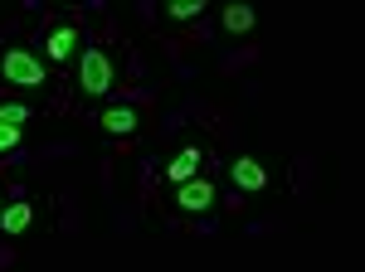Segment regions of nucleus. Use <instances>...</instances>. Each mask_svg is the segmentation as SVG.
Listing matches in <instances>:
<instances>
[{"instance_id":"f257e3e1","label":"nucleus","mask_w":365,"mask_h":272,"mask_svg":"<svg viewBox=\"0 0 365 272\" xmlns=\"http://www.w3.org/2000/svg\"><path fill=\"white\" fill-rule=\"evenodd\" d=\"M0 73H5V83H15V88H44V63L29 54V49H5L0 54Z\"/></svg>"},{"instance_id":"f03ea898","label":"nucleus","mask_w":365,"mask_h":272,"mask_svg":"<svg viewBox=\"0 0 365 272\" xmlns=\"http://www.w3.org/2000/svg\"><path fill=\"white\" fill-rule=\"evenodd\" d=\"M78 83H83L88 98H103V93H108V88L117 83L113 58L103 54V49H83V58H78Z\"/></svg>"},{"instance_id":"7ed1b4c3","label":"nucleus","mask_w":365,"mask_h":272,"mask_svg":"<svg viewBox=\"0 0 365 272\" xmlns=\"http://www.w3.org/2000/svg\"><path fill=\"white\" fill-rule=\"evenodd\" d=\"M229 180L239 190H268V165L253 156H239V161H229Z\"/></svg>"},{"instance_id":"20e7f679","label":"nucleus","mask_w":365,"mask_h":272,"mask_svg":"<svg viewBox=\"0 0 365 272\" xmlns=\"http://www.w3.org/2000/svg\"><path fill=\"white\" fill-rule=\"evenodd\" d=\"M175 204H180L185 214H205V209L215 204V185H210V180H185V185L175 190Z\"/></svg>"},{"instance_id":"39448f33","label":"nucleus","mask_w":365,"mask_h":272,"mask_svg":"<svg viewBox=\"0 0 365 272\" xmlns=\"http://www.w3.org/2000/svg\"><path fill=\"white\" fill-rule=\"evenodd\" d=\"M200 161H205V151H200V146H185V151H180V156H175V161L166 165V175L175 180V185H185V180H195Z\"/></svg>"},{"instance_id":"423d86ee","label":"nucleus","mask_w":365,"mask_h":272,"mask_svg":"<svg viewBox=\"0 0 365 272\" xmlns=\"http://www.w3.org/2000/svg\"><path fill=\"white\" fill-rule=\"evenodd\" d=\"M29 219H34V204H29V199H15V204L0 209V229H5V234H25Z\"/></svg>"},{"instance_id":"0eeeda50","label":"nucleus","mask_w":365,"mask_h":272,"mask_svg":"<svg viewBox=\"0 0 365 272\" xmlns=\"http://www.w3.org/2000/svg\"><path fill=\"white\" fill-rule=\"evenodd\" d=\"M73 44H78V29H73V25H58L54 34H49V44H44V54L54 58V63H63V58H73Z\"/></svg>"},{"instance_id":"6e6552de","label":"nucleus","mask_w":365,"mask_h":272,"mask_svg":"<svg viewBox=\"0 0 365 272\" xmlns=\"http://www.w3.org/2000/svg\"><path fill=\"white\" fill-rule=\"evenodd\" d=\"M220 20H225L229 34H249V29L258 25V10H253V5H239V0H234V5H225V15H220Z\"/></svg>"},{"instance_id":"1a4fd4ad","label":"nucleus","mask_w":365,"mask_h":272,"mask_svg":"<svg viewBox=\"0 0 365 272\" xmlns=\"http://www.w3.org/2000/svg\"><path fill=\"white\" fill-rule=\"evenodd\" d=\"M103 132L108 136H132L137 132V112L132 108H108L103 112Z\"/></svg>"},{"instance_id":"9d476101","label":"nucleus","mask_w":365,"mask_h":272,"mask_svg":"<svg viewBox=\"0 0 365 272\" xmlns=\"http://www.w3.org/2000/svg\"><path fill=\"white\" fill-rule=\"evenodd\" d=\"M20 122H29L25 103H0V127H20Z\"/></svg>"},{"instance_id":"9b49d317","label":"nucleus","mask_w":365,"mask_h":272,"mask_svg":"<svg viewBox=\"0 0 365 272\" xmlns=\"http://www.w3.org/2000/svg\"><path fill=\"white\" fill-rule=\"evenodd\" d=\"M166 10H170V20H195L200 10H205V0H170Z\"/></svg>"},{"instance_id":"f8f14e48","label":"nucleus","mask_w":365,"mask_h":272,"mask_svg":"<svg viewBox=\"0 0 365 272\" xmlns=\"http://www.w3.org/2000/svg\"><path fill=\"white\" fill-rule=\"evenodd\" d=\"M20 146V127H0V151H15Z\"/></svg>"}]
</instances>
